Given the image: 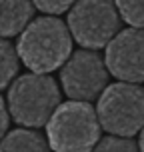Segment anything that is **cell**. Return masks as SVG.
Masks as SVG:
<instances>
[{"label":"cell","instance_id":"cell-7","mask_svg":"<svg viewBox=\"0 0 144 152\" xmlns=\"http://www.w3.org/2000/svg\"><path fill=\"white\" fill-rule=\"evenodd\" d=\"M106 66L126 82L144 80V30L128 28L118 32L106 46Z\"/></svg>","mask_w":144,"mask_h":152},{"label":"cell","instance_id":"cell-3","mask_svg":"<svg viewBox=\"0 0 144 152\" xmlns=\"http://www.w3.org/2000/svg\"><path fill=\"white\" fill-rule=\"evenodd\" d=\"M8 104L14 120L24 126L48 124L60 104V90L46 74H24L10 86Z\"/></svg>","mask_w":144,"mask_h":152},{"label":"cell","instance_id":"cell-8","mask_svg":"<svg viewBox=\"0 0 144 152\" xmlns=\"http://www.w3.org/2000/svg\"><path fill=\"white\" fill-rule=\"evenodd\" d=\"M32 18V0H2V36L10 38L24 30Z\"/></svg>","mask_w":144,"mask_h":152},{"label":"cell","instance_id":"cell-5","mask_svg":"<svg viewBox=\"0 0 144 152\" xmlns=\"http://www.w3.org/2000/svg\"><path fill=\"white\" fill-rule=\"evenodd\" d=\"M68 28L84 48H102L118 34L120 16L112 0H78L68 14Z\"/></svg>","mask_w":144,"mask_h":152},{"label":"cell","instance_id":"cell-10","mask_svg":"<svg viewBox=\"0 0 144 152\" xmlns=\"http://www.w3.org/2000/svg\"><path fill=\"white\" fill-rule=\"evenodd\" d=\"M120 16L134 28H144V0H116Z\"/></svg>","mask_w":144,"mask_h":152},{"label":"cell","instance_id":"cell-6","mask_svg":"<svg viewBox=\"0 0 144 152\" xmlns=\"http://www.w3.org/2000/svg\"><path fill=\"white\" fill-rule=\"evenodd\" d=\"M62 86L72 100L90 102L102 94L108 82L106 66L96 52L78 50L64 62L60 72Z\"/></svg>","mask_w":144,"mask_h":152},{"label":"cell","instance_id":"cell-12","mask_svg":"<svg viewBox=\"0 0 144 152\" xmlns=\"http://www.w3.org/2000/svg\"><path fill=\"white\" fill-rule=\"evenodd\" d=\"M96 150H136V142H132L128 138L116 134V136L104 138V140L96 146Z\"/></svg>","mask_w":144,"mask_h":152},{"label":"cell","instance_id":"cell-14","mask_svg":"<svg viewBox=\"0 0 144 152\" xmlns=\"http://www.w3.org/2000/svg\"><path fill=\"white\" fill-rule=\"evenodd\" d=\"M0 118H2V128H0V132H2V134H6V128H8V112H6V106H4V100H2V104H0Z\"/></svg>","mask_w":144,"mask_h":152},{"label":"cell","instance_id":"cell-2","mask_svg":"<svg viewBox=\"0 0 144 152\" xmlns=\"http://www.w3.org/2000/svg\"><path fill=\"white\" fill-rule=\"evenodd\" d=\"M98 112L84 100H70L54 110L48 120V144L54 150H90L100 136Z\"/></svg>","mask_w":144,"mask_h":152},{"label":"cell","instance_id":"cell-9","mask_svg":"<svg viewBox=\"0 0 144 152\" xmlns=\"http://www.w3.org/2000/svg\"><path fill=\"white\" fill-rule=\"evenodd\" d=\"M44 136H40L38 132L32 130H14L2 140V150H46Z\"/></svg>","mask_w":144,"mask_h":152},{"label":"cell","instance_id":"cell-1","mask_svg":"<svg viewBox=\"0 0 144 152\" xmlns=\"http://www.w3.org/2000/svg\"><path fill=\"white\" fill-rule=\"evenodd\" d=\"M70 52V30L62 20L52 16H44L30 22L18 40V56L22 58L24 66L40 74L62 66L68 60Z\"/></svg>","mask_w":144,"mask_h":152},{"label":"cell","instance_id":"cell-15","mask_svg":"<svg viewBox=\"0 0 144 152\" xmlns=\"http://www.w3.org/2000/svg\"><path fill=\"white\" fill-rule=\"evenodd\" d=\"M138 144H140V148L144 150V126H142V134H140V142H138Z\"/></svg>","mask_w":144,"mask_h":152},{"label":"cell","instance_id":"cell-4","mask_svg":"<svg viewBox=\"0 0 144 152\" xmlns=\"http://www.w3.org/2000/svg\"><path fill=\"white\" fill-rule=\"evenodd\" d=\"M96 112L104 130L132 136L144 126V90L136 82L112 84L100 94Z\"/></svg>","mask_w":144,"mask_h":152},{"label":"cell","instance_id":"cell-11","mask_svg":"<svg viewBox=\"0 0 144 152\" xmlns=\"http://www.w3.org/2000/svg\"><path fill=\"white\" fill-rule=\"evenodd\" d=\"M16 70H18V56H16L14 46L10 42H2V80H0L2 88L8 86L12 76L16 74Z\"/></svg>","mask_w":144,"mask_h":152},{"label":"cell","instance_id":"cell-13","mask_svg":"<svg viewBox=\"0 0 144 152\" xmlns=\"http://www.w3.org/2000/svg\"><path fill=\"white\" fill-rule=\"evenodd\" d=\"M42 12H50V14H60L64 10H68L72 4H76L78 0H32Z\"/></svg>","mask_w":144,"mask_h":152}]
</instances>
